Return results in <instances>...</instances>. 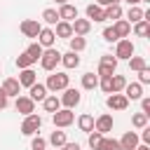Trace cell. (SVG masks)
<instances>
[{
	"instance_id": "obj_4",
	"label": "cell",
	"mask_w": 150,
	"mask_h": 150,
	"mask_svg": "<svg viewBox=\"0 0 150 150\" xmlns=\"http://www.w3.org/2000/svg\"><path fill=\"white\" fill-rule=\"evenodd\" d=\"M40 127H42V117L35 115V112H30V115H26L23 122H21V134H23V136H35Z\"/></svg>"
},
{
	"instance_id": "obj_37",
	"label": "cell",
	"mask_w": 150,
	"mask_h": 150,
	"mask_svg": "<svg viewBox=\"0 0 150 150\" xmlns=\"http://www.w3.org/2000/svg\"><path fill=\"white\" fill-rule=\"evenodd\" d=\"M124 84H127V77H124V75L112 73V91H122V89H124Z\"/></svg>"
},
{
	"instance_id": "obj_30",
	"label": "cell",
	"mask_w": 150,
	"mask_h": 150,
	"mask_svg": "<svg viewBox=\"0 0 150 150\" xmlns=\"http://www.w3.org/2000/svg\"><path fill=\"white\" fill-rule=\"evenodd\" d=\"M42 21H45V23H49V26H54V23H56V21H61V19H59V12H56L54 7H47V9L42 12Z\"/></svg>"
},
{
	"instance_id": "obj_3",
	"label": "cell",
	"mask_w": 150,
	"mask_h": 150,
	"mask_svg": "<svg viewBox=\"0 0 150 150\" xmlns=\"http://www.w3.org/2000/svg\"><path fill=\"white\" fill-rule=\"evenodd\" d=\"M52 122H54V127L66 129V127H70L75 122V112L70 108H59L56 112H52Z\"/></svg>"
},
{
	"instance_id": "obj_29",
	"label": "cell",
	"mask_w": 150,
	"mask_h": 150,
	"mask_svg": "<svg viewBox=\"0 0 150 150\" xmlns=\"http://www.w3.org/2000/svg\"><path fill=\"white\" fill-rule=\"evenodd\" d=\"M33 63H35V61H33V56H30L28 52H23V54L16 56V68H19V70H23V68H33Z\"/></svg>"
},
{
	"instance_id": "obj_41",
	"label": "cell",
	"mask_w": 150,
	"mask_h": 150,
	"mask_svg": "<svg viewBox=\"0 0 150 150\" xmlns=\"http://www.w3.org/2000/svg\"><path fill=\"white\" fill-rule=\"evenodd\" d=\"M103 40H105V42H117V40H120L112 26H108V28H103Z\"/></svg>"
},
{
	"instance_id": "obj_26",
	"label": "cell",
	"mask_w": 150,
	"mask_h": 150,
	"mask_svg": "<svg viewBox=\"0 0 150 150\" xmlns=\"http://www.w3.org/2000/svg\"><path fill=\"white\" fill-rule=\"evenodd\" d=\"M68 42H70V52H75V54H80V52L87 47L84 35H73V38H68Z\"/></svg>"
},
{
	"instance_id": "obj_14",
	"label": "cell",
	"mask_w": 150,
	"mask_h": 150,
	"mask_svg": "<svg viewBox=\"0 0 150 150\" xmlns=\"http://www.w3.org/2000/svg\"><path fill=\"white\" fill-rule=\"evenodd\" d=\"M38 42L47 49V47H54V42H56V35H54V28H40V33H38Z\"/></svg>"
},
{
	"instance_id": "obj_39",
	"label": "cell",
	"mask_w": 150,
	"mask_h": 150,
	"mask_svg": "<svg viewBox=\"0 0 150 150\" xmlns=\"http://www.w3.org/2000/svg\"><path fill=\"white\" fill-rule=\"evenodd\" d=\"M98 87H101L105 94H112V75H108V77H98Z\"/></svg>"
},
{
	"instance_id": "obj_48",
	"label": "cell",
	"mask_w": 150,
	"mask_h": 150,
	"mask_svg": "<svg viewBox=\"0 0 150 150\" xmlns=\"http://www.w3.org/2000/svg\"><path fill=\"white\" fill-rule=\"evenodd\" d=\"M98 7H108V5H120V0H96Z\"/></svg>"
},
{
	"instance_id": "obj_40",
	"label": "cell",
	"mask_w": 150,
	"mask_h": 150,
	"mask_svg": "<svg viewBox=\"0 0 150 150\" xmlns=\"http://www.w3.org/2000/svg\"><path fill=\"white\" fill-rule=\"evenodd\" d=\"M101 138H103V134H98V131H89V148H91V150H98Z\"/></svg>"
},
{
	"instance_id": "obj_46",
	"label": "cell",
	"mask_w": 150,
	"mask_h": 150,
	"mask_svg": "<svg viewBox=\"0 0 150 150\" xmlns=\"http://www.w3.org/2000/svg\"><path fill=\"white\" fill-rule=\"evenodd\" d=\"M7 101H9V96L2 91V87H0V110H5L7 108Z\"/></svg>"
},
{
	"instance_id": "obj_49",
	"label": "cell",
	"mask_w": 150,
	"mask_h": 150,
	"mask_svg": "<svg viewBox=\"0 0 150 150\" xmlns=\"http://www.w3.org/2000/svg\"><path fill=\"white\" fill-rule=\"evenodd\" d=\"M134 150H150V145H145V143H143V145H136Z\"/></svg>"
},
{
	"instance_id": "obj_12",
	"label": "cell",
	"mask_w": 150,
	"mask_h": 150,
	"mask_svg": "<svg viewBox=\"0 0 150 150\" xmlns=\"http://www.w3.org/2000/svg\"><path fill=\"white\" fill-rule=\"evenodd\" d=\"M59 19L61 21H73V19H77V7L75 5H70V2H63V5H59Z\"/></svg>"
},
{
	"instance_id": "obj_28",
	"label": "cell",
	"mask_w": 150,
	"mask_h": 150,
	"mask_svg": "<svg viewBox=\"0 0 150 150\" xmlns=\"http://www.w3.org/2000/svg\"><path fill=\"white\" fill-rule=\"evenodd\" d=\"M141 19H143V9H141L138 5H129L127 21H129V23H136V21H141Z\"/></svg>"
},
{
	"instance_id": "obj_2",
	"label": "cell",
	"mask_w": 150,
	"mask_h": 150,
	"mask_svg": "<svg viewBox=\"0 0 150 150\" xmlns=\"http://www.w3.org/2000/svg\"><path fill=\"white\" fill-rule=\"evenodd\" d=\"M70 84V77L66 75V73H52L49 77H47V82H45V87H47V91H63L66 87Z\"/></svg>"
},
{
	"instance_id": "obj_16",
	"label": "cell",
	"mask_w": 150,
	"mask_h": 150,
	"mask_svg": "<svg viewBox=\"0 0 150 150\" xmlns=\"http://www.w3.org/2000/svg\"><path fill=\"white\" fill-rule=\"evenodd\" d=\"M54 26H56V28H54V35H56V38H66V40L73 38V23H70V21H56Z\"/></svg>"
},
{
	"instance_id": "obj_7",
	"label": "cell",
	"mask_w": 150,
	"mask_h": 150,
	"mask_svg": "<svg viewBox=\"0 0 150 150\" xmlns=\"http://www.w3.org/2000/svg\"><path fill=\"white\" fill-rule=\"evenodd\" d=\"M105 105L110 110H127L129 108V98L122 94V91H112L108 98H105Z\"/></svg>"
},
{
	"instance_id": "obj_44",
	"label": "cell",
	"mask_w": 150,
	"mask_h": 150,
	"mask_svg": "<svg viewBox=\"0 0 150 150\" xmlns=\"http://www.w3.org/2000/svg\"><path fill=\"white\" fill-rule=\"evenodd\" d=\"M138 101H141V112H145L150 117V96H141Z\"/></svg>"
},
{
	"instance_id": "obj_42",
	"label": "cell",
	"mask_w": 150,
	"mask_h": 150,
	"mask_svg": "<svg viewBox=\"0 0 150 150\" xmlns=\"http://www.w3.org/2000/svg\"><path fill=\"white\" fill-rule=\"evenodd\" d=\"M138 84H150V68L148 66L143 70H138Z\"/></svg>"
},
{
	"instance_id": "obj_33",
	"label": "cell",
	"mask_w": 150,
	"mask_h": 150,
	"mask_svg": "<svg viewBox=\"0 0 150 150\" xmlns=\"http://www.w3.org/2000/svg\"><path fill=\"white\" fill-rule=\"evenodd\" d=\"M49 143H52L54 148H61V145L66 143V131H52V136H49Z\"/></svg>"
},
{
	"instance_id": "obj_34",
	"label": "cell",
	"mask_w": 150,
	"mask_h": 150,
	"mask_svg": "<svg viewBox=\"0 0 150 150\" xmlns=\"http://www.w3.org/2000/svg\"><path fill=\"white\" fill-rule=\"evenodd\" d=\"M98 66H108V68L117 70V59H115L112 54H103V56L98 59Z\"/></svg>"
},
{
	"instance_id": "obj_8",
	"label": "cell",
	"mask_w": 150,
	"mask_h": 150,
	"mask_svg": "<svg viewBox=\"0 0 150 150\" xmlns=\"http://www.w3.org/2000/svg\"><path fill=\"white\" fill-rule=\"evenodd\" d=\"M14 108H16V112H21V115L26 117V115L35 112V101H33L30 96H16V101H14Z\"/></svg>"
},
{
	"instance_id": "obj_50",
	"label": "cell",
	"mask_w": 150,
	"mask_h": 150,
	"mask_svg": "<svg viewBox=\"0 0 150 150\" xmlns=\"http://www.w3.org/2000/svg\"><path fill=\"white\" fill-rule=\"evenodd\" d=\"M127 2H129V5H141L143 0H127Z\"/></svg>"
},
{
	"instance_id": "obj_21",
	"label": "cell",
	"mask_w": 150,
	"mask_h": 150,
	"mask_svg": "<svg viewBox=\"0 0 150 150\" xmlns=\"http://www.w3.org/2000/svg\"><path fill=\"white\" fill-rule=\"evenodd\" d=\"M112 28H115L117 38H127V35L131 33V23H129L127 19H117V21L112 23Z\"/></svg>"
},
{
	"instance_id": "obj_15",
	"label": "cell",
	"mask_w": 150,
	"mask_h": 150,
	"mask_svg": "<svg viewBox=\"0 0 150 150\" xmlns=\"http://www.w3.org/2000/svg\"><path fill=\"white\" fill-rule=\"evenodd\" d=\"M73 35H87L91 30V21L89 19H73Z\"/></svg>"
},
{
	"instance_id": "obj_25",
	"label": "cell",
	"mask_w": 150,
	"mask_h": 150,
	"mask_svg": "<svg viewBox=\"0 0 150 150\" xmlns=\"http://www.w3.org/2000/svg\"><path fill=\"white\" fill-rule=\"evenodd\" d=\"M77 127H80V131H94V117L89 115V112H84V115H80L77 117Z\"/></svg>"
},
{
	"instance_id": "obj_38",
	"label": "cell",
	"mask_w": 150,
	"mask_h": 150,
	"mask_svg": "<svg viewBox=\"0 0 150 150\" xmlns=\"http://www.w3.org/2000/svg\"><path fill=\"white\" fill-rule=\"evenodd\" d=\"M131 124H134L136 129H143V127L148 124V115H145V112H136V115L131 117Z\"/></svg>"
},
{
	"instance_id": "obj_51",
	"label": "cell",
	"mask_w": 150,
	"mask_h": 150,
	"mask_svg": "<svg viewBox=\"0 0 150 150\" xmlns=\"http://www.w3.org/2000/svg\"><path fill=\"white\" fill-rule=\"evenodd\" d=\"M54 2H56V5H63V2H68V0H54Z\"/></svg>"
},
{
	"instance_id": "obj_17",
	"label": "cell",
	"mask_w": 150,
	"mask_h": 150,
	"mask_svg": "<svg viewBox=\"0 0 150 150\" xmlns=\"http://www.w3.org/2000/svg\"><path fill=\"white\" fill-rule=\"evenodd\" d=\"M2 91L7 94V96H19V91H21V84H19V80L16 77H7L5 82H2Z\"/></svg>"
},
{
	"instance_id": "obj_19",
	"label": "cell",
	"mask_w": 150,
	"mask_h": 150,
	"mask_svg": "<svg viewBox=\"0 0 150 150\" xmlns=\"http://www.w3.org/2000/svg\"><path fill=\"white\" fill-rule=\"evenodd\" d=\"M103 19H105V21H117V19H122V7H120V5H108V7H103Z\"/></svg>"
},
{
	"instance_id": "obj_31",
	"label": "cell",
	"mask_w": 150,
	"mask_h": 150,
	"mask_svg": "<svg viewBox=\"0 0 150 150\" xmlns=\"http://www.w3.org/2000/svg\"><path fill=\"white\" fill-rule=\"evenodd\" d=\"M134 33H136V35H141V38L150 35V21H145V19L136 21V23H134Z\"/></svg>"
},
{
	"instance_id": "obj_11",
	"label": "cell",
	"mask_w": 150,
	"mask_h": 150,
	"mask_svg": "<svg viewBox=\"0 0 150 150\" xmlns=\"http://www.w3.org/2000/svg\"><path fill=\"white\" fill-rule=\"evenodd\" d=\"M122 94H124L129 101H138V98L143 96V84H138V82H127L124 89H122Z\"/></svg>"
},
{
	"instance_id": "obj_52",
	"label": "cell",
	"mask_w": 150,
	"mask_h": 150,
	"mask_svg": "<svg viewBox=\"0 0 150 150\" xmlns=\"http://www.w3.org/2000/svg\"><path fill=\"white\" fill-rule=\"evenodd\" d=\"M45 150H47V148H45Z\"/></svg>"
},
{
	"instance_id": "obj_6",
	"label": "cell",
	"mask_w": 150,
	"mask_h": 150,
	"mask_svg": "<svg viewBox=\"0 0 150 150\" xmlns=\"http://www.w3.org/2000/svg\"><path fill=\"white\" fill-rule=\"evenodd\" d=\"M61 101V105L63 108H75V105H80V101H82V94H80V89H73V87H66L63 89V96L59 98Z\"/></svg>"
},
{
	"instance_id": "obj_45",
	"label": "cell",
	"mask_w": 150,
	"mask_h": 150,
	"mask_svg": "<svg viewBox=\"0 0 150 150\" xmlns=\"http://www.w3.org/2000/svg\"><path fill=\"white\" fill-rule=\"evenodd\" d=\"M141 131H143V134H141V136H138V141H143V143H145V145H148V143H150V127H148V124H145V127H143V129H141Z\"/></svg>"
},
{
	"instance_id": "obj_13",
	"label": "cell",
	"mask_w": 150,
	"mask_h": 150,
	"mask_svg": "<svg viewBox=\"0 0 150 150\" xmlns=\"http://www.w3.org/2000/svg\"><path fill=\"white\" fill-rule=\"evenodd\" d=\"M117 143H120V150H134L138 145V134L136 131H124V136Z\"/></svg>"
},
{
	"instance_id": "obj_9",
	"label": "cell",
	"mask_w": 150,
	"mask_h": 150,
	"mask_svg": "<svg viewBox=\"0 0 150 150\" xmlns=\"http://www.w3.org/2000/svg\"><path fill=\"white\" fill-rule=\"evenodd\" d=\"M94 131H98V134H108V131H112V115H101V117H96L94 120Z\"/></svg>"
},
{
	"instance_id": "obj_35",
	"label": "cell",
	"mask_w": 150,
	"mask_h": 150,
	"mask_svg": "<svg viewBox=\"0 0 150 150\" xmlns=\"http://www.w3.org/2000/svg\"><path fill=\"white\" fill-rule=\"evenodd\" d=\"M145 66H148V63H145V59H143V56H131V59H129V68H131V70H136V73H138V70H143Z\"/></svg>"
},
{
	"instance_id": "obj_27",
	"label": "cell",
	"mask_w": 150,
	"mask_h": 150,
	"mask_svg": "<svg viewBox=\"0 0 150 150\" xmlns=\"http://www.w3.org/2000/svg\"><path fill=\"white\" fill-rule=\"evenodd\" d=\"M96 87H98V75H94V73H84V75H82V89L91 91V89H96Z\"/></svg>"
},
{
	"instance_id": "obj_47",
	"label": "cell",
	"mask_w": 150,
	"mask_h": 150,
	"mask_svg": "<svg viewBox=\"0 0 150 150\" xmlns=\"http://www.w3.org/2000/svg\"><path fill=\"white\" fill-rule=\"evenodd\" d=\"M61 148H63V150H82V148H80V143H68V141H66Z\"/></svg>"
},
{
	"instance_id": "obj_24",
	"label": "cell",
	"mask_w": 150,
	"mask_h": 150,
	"mask_svg": "<svg viewBox=\"0 0 150 150\" xmlns=\"http://www.w3.org/2000/svg\"><path fill=\"white\" fill-rule=\"evenodd\" d=\"M42 108H45L47 112H56V110L61 108V101L56 98V94H52V96L47 94V96L42 98Z\"/></svg>"
},
{
	"instance_id": "obj_32",
	"label": "cell",
	"mask_w": 150,
	"mask_h": 150,
	"mask_svg": "<svg viewBox=\"0 0 150 150\" xmlns=\"http://www.w3.org/2000/svg\"><path fill=\"white\" fill-rule=\"evenodd\" d=\"M30 56H33V61H40V56H42V52H45V47L40 45V42H33V45H28V49H26Z\"/></svg>"
},
{
	"instance_id": "obj_10",
	"label": "cell",
	"mask_w": 150,
	"mask_h": 150,
	"mask_svg": "<svg viewBox=\"0 0 150 150\" xmlns=\"http://www.w3.org/2000/svg\"><path fill=\"white\" fill-rule=\"evenodd\" d=\"M19 28H21V33H23L26 38H38V33H40V28H42V26H40L35 19H23Z\"/></svg>"
},
{
	"instance_id": "obj_22",
	"label": "cell",
	"mask_w": 150,
	"mask_h": 150,
	"mask_svg": "<svg viewBox=\"0 0 150 150\" xmlns=\"http://www.w3.org/2000/svg\"><path fill=\"white\" fill-rule=\"evenodd\" d=\"M61 63H63L68 70H73V68L80 66V56H77L75 52H66V54H61Z\"/></svg>"
},
{
	"instance_id": "obj_20",
	"label": "cell",
	"mask_w": 150,
	"mask_h": 150,
	"mask_svg": "<svg viewBox=\"0 0 150 150\" xmlns=\"http://www.w3.org/2000/svg\"><path fill=\"white\" fill-rule=\"evenodd\" d=\"M87 19H89V21H105V19H103V7H98L96 2L87 5Z\"/></svg>"
},
{
	"instance_id": "obj_43",
	"label": "cell",
	"mask_w": 150,
	"mask_h": 150,
	"mask_svg": "<svg viewBox=\"0 0 150 150\" xmlns=\"http://www.w3.org/2000/svg\"><path fill=\"white\" fill-rule=\"evenodd\" d=\"M30 148H33V150H45V148H47V141L40 138V136H35V138L30 141Z\"/></svg>"
},
{
	"instance_id": "obj_18",
	"label": "cell",
	"mask_w": 150,
	"mask_h": 150,
	"mask_svg": "<svg viewBox=\"0 0 150 150\" xmlns=\"http://www.w3.org/2000/svg\"><path fill=\"white\" fill-rule=\"evenodd\" d=\"M35 82H38V75H35L33 68H23V70L19 73V84H21V87H30V84H35Z\"/></svg>"
},
{
	"instance_id": "obj_5",
	"label": "cell",
	"mask_w": 150,
	"mask_h": 150,
	"mask_svg": "<svg viewBox=\"0 0 150 150\" xmlns=\"http://www.w3.org/2000/svg\"><path fill=\"white\" fill-rule=\"evenodd\" d=\"M131 56H134V42L120 38L117 40V47H115V59L117 61H129Z\"/></svg>"
},
{
	"instance_id": "obj_1",
	"label": "cell",
	"mask_w": 150,
	"mask_h": 150,
	"mask_svg": "<svg viewBox=\"0 0 150 150\" xmlns=\"http://www.w3.org/2000/svg\"><path fill=\"white\" fill-rule=\"evenodd\" d=\"M59 63H61V52L54 49V47H47V49L42 52V56H40V66H42V70L52 73Z\"/></svg>"
},
{
	"instance_id": "obj_23",
	"label": "cell",
	"mask_w": 150,
	"mask_h": 150,
	"mask_svg": "<svg viewBox=\"0 0 150 150\" xmlns=\"http://www.w3.org/2000/svg\"><path fill=\"white\" fill-rule=\"evenodd\" d=\"M28 91H30L28 96H30L33 101H42V98L47 96V87H45V84H40V82L30 84V87H28Z\"/></svg>"
},
{
	"instance_id": "obj_36",
	"label": "cell",
	"mask_w": 150,
	"mask_h": 150,
	"mask_svg": "<svg viewBox=\"0 0 150 150\" xmlns=\"http://www.w3.org/2000/svg\"><path fill=\"white\" fill-rule=\"evenodd\" d=\"M98 150H120V143L115 141V138H101V145H98Z\"/></svg>"
}]
</instances>
